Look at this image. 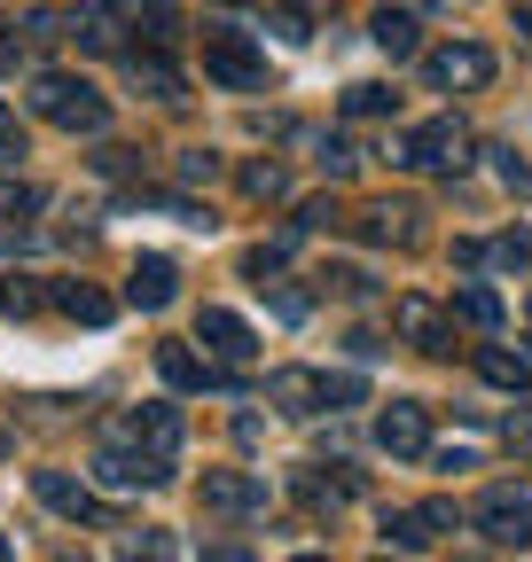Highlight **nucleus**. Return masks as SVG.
<instances>
[{
  "label": "nucleus",
  "instance_id": "f257e3e1",
  "mask_svg": "<svg viewBox=\"0 0 532 562\" xmlns=\"http://www.w3.org/2000/svg\"><path fill=\"white\" fill-rule=\"evenodd\" d=\"M32 110L47 125H63V133H102L110 125V102L87 79H71V70H40V79H32Z\"/></svg>",
  "mask_w": 532,
  "mask_h": 562
},
{
  "label": "nucleus",
  "instance_id": "f03ea898",
  "mask_svg": "<svg viewBox=\"0 0 532 562\" xmlns=\"http://www.w3.org/2000/svg\"><path fill=\"white\" fill-rule=\"evenodd\" d=\"M118 446H133V453H149V461H173L180 453V438H188V422H180V406L173 398H149V406H133V414H118V430H110Z\"/></svg>",
  "mask_w": 532,
  "mask_h": 562
},
{
  "label": "nucleus",
  "instance_id": "7ed1b4c3",
  "mask_svg": "<svg viewBox=\"0 0 532 562\" xmlns=\"http://www.w3.org/2000/svg\"><path fill=\"white\" fill-rule=\"evenodd\" d=\"M391 157L415 165V172H454V165H470V133H462V117H431V125H415L399 140Z\"/></svg>",
  "mask_w": 532,
  "mask_h": 562
},
{
  "label": "nucleus",
  "instance_id": "20e7f679",
  "mask_svg": "<svg viewBox=\"0 0 532 562\" xmlns=\"http://www.w3.org/2000/svg\"><path fill=\"white\" fill-rule=\"evenodd\" d=\"M470 524H478L494 547H524V539H532V501H524V484H486L478 508H470Z\"/></svg>",
  "mask_w": 532,
  "mask_h": 562
},
{
  "label": "nucleus",
  "instance_id": "39448f33",
  "mask_svg": "<svg viewBox=\"0 0 532 562\" xmlns=\"http://www.w3.org/2000/svg\"><path fill=\"white\" fill-rule=\"evenodd\" d=\"M204 79L251 94V87H266V55H258L243 32H204Z\"/></svg>",
  "mask_w": 532,
  "mask_h": 562
},
{
  "label": "nucleus",
  "instance_id": "423d86ee",
  "mask_svg": "<svg viewBox=\"0 0 532 562\" xmlns=\"http://www.w3.org/2000/svg\"><path fill=\"white\" fill-rule=\"evenodd\" d=\"M423 79L446 87V94H470V87H494V55L478 40H454V47H431L423 55Z\"/></svg>",
  "mask_w": 532,
  "mask_h": 562
},
{
  "label": "nucleus",
  "instance_id": "0eeeda50",
  "mask_svg": "<svg viewBox=\"0 0 532 562\" xmlns=\"http://www.w3.org/2000/svg\"><path fill=\"white\" fill-rule=\"evenodd\" d=\"M196 344H204V360H220V368H243L251 351H258L251 321L228 313V305H204V313H196Z\"/></svg>",
  "mask_w": 532,
  "mask_h": 562
},
{
  "label": "nucleus",
  "instance_id": "6e6552de",
  "mask_svg": "<svg viewBox=\"0 0 532 562\" xmlns=\"http://www.w3.org/2000/svg\"><path fill=\"white\" fill-rule=\"evenodd\" d=\"M376 446H384L391 461H423V453H431V406H415V398L384 406V414H376Z\"/></svg>",
  "mask_w": 532,
  "mask_h": 562
},
{
  "label": "nucleus",
  "instance_id": "1a4fd4ad",
  "mask_svg": "<svg viewBox=\"0 0 532 562\" xmlns=\"http://www.w3.org/2000/svg\"><path fill=\"white\" fill-rule=\"evenodd\" d=\"M204 516H258L266 508V476H251V469H204Z\"/></svg>",
  "mask_w": 532,
  "mask_h": 562
},
{
  "label": "nucleus",
  "instance_id": "9d476101",
  "mask_svg": "<svg viewBox=\"0 0 532 562\" xmlns=\"http://www.w3.org/2000/svg\"><path fill=\"white\" fill-rule=\"evenodd\" d=\"M32 492L55 508V516H71V524H110V508L95 501V484L87 476H63V469H32Z\"/></svg>",
  "mask_w": 532,
  "mask_h": 562
},
{
  "label": "nucleus",
  "instance_id": "9b49d317",
  "mask_svg": "<svg viewBox=\"0 0 532 562\" xmlns=\"http://www.w3.org/2000/svg\"><path fill=\"white\" fill-rule=\"evenodd\" d=\"M95 484L110 492H142V484H165V461H149V453H133V446H110V453H95Z\"/></svg>",
  "mask_w": 532,
  "mask_h": 562
},
{
  "label": "nucleus",
  "instance_id": "f8f14e48",
  "mask_svg": "<svg viewBox=\"0 0 532 562\" xmlns=\"http://www.w3.org/2000/svg\"><path fill=\"white\" fill-rule=\"evenodd\" d=\"M173 297H180V266H173V258H133V273H125V305L165 313Z\"/></svg>",
  "mask_w": 532,
  "mask_h": 562
},
{
  "label": "nucleus",
  "instance_id": "ddd939ff",
  "mask_svg": "<svg viewBox=\"0 0 532 562\" xmlns=\"http://www.w3.org/2000/svg\"><path fill=\"white\" fill-rule=\"evenodd\" d=\"M71 40H79V47H95V55H110V47L125 40V0H79Z\"/></svg>",
  "mask_w": 532,
  "mask_h": 562
},
{
  "label": "nucleus",
  "instance_id": "4468645a",
  "mask_svg": "<svg viewBox=\"0 0 532 562\" xmlns=\"http://www.w3.org/2000/svg\"><path fill=\"white\" fill-rule=\"evenodd\" d=\"M157 375H165L173 391H204V383L228 391V368H220V360H196L188 344H157Z\"/></svg>",
  "mask_w": 532,
  "mask_h": 562
},
{
  "label": "nucleus",
  "instance_id": "2eb2a0df",
  "mask_svg": "<svg viewBox=\"0 0 532 562\" xmlns=\"http://www.w3.org/2000/svg\"><path fill=\"white\" fill-rule=\"evenodd\" d=\"M266 398H275L282 414H321L329 406V391H321L313 368H275V375H266Z\"/></svg>",
  "mask_w": 532,
  "mask_h": 562
},
{
  "label": "nucleus",
  "instance_id": "dca6fc26",
  "mask_svg": "<svg viewBox=\"0 0 532 562\" xmlns=\"http://www.w3.org/2000/svg\"><path fill=\"white\" fill-rule=\"evenodd\" d=\"M391 321H399V336H415L423 351H446V313H439L431 297H399Z\"/></svg>",
  "mask_w": 532,
  "mask_h": 562
},
{
  "label": "nucleus",
  "instance_id": "f3484780",
  "mask_svg": "<svg viewBox=\"0 0 532 562\" xmlns=\"http://www.w3.org/2000/svg\"><path fill=\"white\" fill-rule=\"evenodd\" d=\"M47 305H55V313H71V321H87V328L110 321V297L87 290V281H47Z\"/></svg>",
  "mask_w": 532,
  "mask_h": 562
},
{
  "label": "nucleus",
  "instance_id": "a211bd4d",
  "mask_svg": "<svg viewBox=\"0 0 532 562\" xmlns=\"http://www.w3.org/2000/svg\"><path fill=\"white\" fill-rule=\"evenodd\" d=\"M415 32H423V24H415L408 9H376V24H368V40H376L391 63H408V55H415Z\"/></svg>",
  "mask_w": 532,
  "mask_h": 562
},
{
  "label": "nucleus",
  "instance_id": "6ab92c4d",
  "mask_svg": "<svg viewBox=\"0 0 532 562\" xmlns=\"http://www.w3.org/2000/svg\"><path fill=\"white\" fill-rule=\"evenodd\" d=\"M478 375H486L494 391H524V383H532V360H524V351H509V344H486V351H478Z\"/></svg>",
  "mask_w": 532,
  "mask_h": 562
},
{
  "label": "nucleus",
  "instance_id": "aec40b11",
  "mask_svg": "<svg viewBox=\"0 0 532 562\" xmlns=\"http://www.w3.org/2000/svg\"><path fill=\"white\" fill-rule=\"evenodd\" d=\"M125 70H133V87H142V94H157V102H180V70H173L165 55H133Z\"/></svg>",
  "mask_w": 532,
  "mask_h": 562
},
{
  "label": "nucleus",
  "instance_id": "412c9836",
  "mask_svg": "<svg viewBox=\"0 0 532 562\" xmlns=\"http://www.w3.org/2000/svg\"><path fill=\"white\" fill-rule=\"evenodd\" d=\"M454 313L470 321V328H486V336L501 328V297L486 290V281H462V290H454Z\"/></svg>",
  "mask_w": 532,
  "mask_h": 562
},
{
  "label": "nucleus",
  "instance_id": "4be33fe9",
  "mask_svg": "<svg viewBox=\"0 0 532 562\" xmlns=\"http://www.w3.org/2000/svg\"><path fill=\"white\" fill-rule=\"evenodd\" d=\"M125 562H180V547H173V531H125V547H118Z\"/></svg>",
  "mask_w": 532,
  "mask_h": 562
},
{
  "label": "nucleus",
  "instance_id": "5701e85b",
  "mask_svg": "<svg viewBox=\"0 0 532 562\" xmlns=\"http://www.w3.org/2000/svg\"><path fill=\"white\" fill-rule=\"evenodd\" d=\"M486 157H494V180H501L509 195H532V165H524L517 149H486Z\"/></svg>",
  "mask_w": 532,
  "mask_h": 562
},
{
  "label": "nucleus",
  "instance_id": "b1692460",
  "mask_svg": "<svg viewBox=\"0 0 532 562\" xmlns=\"http://www.w3.org/2000/svg\"><path fill=\"white\" fill-rule=\"evenodd\" d=\"M40 211V188L32 180H0V220H32Z\"/></svg>",
  "mask_w": 532,
  "mask_h": 562
},
{
  "label": "nucleus",
  "instance_id": "393cba45",
  "mask_svg": "<svg viewBox=\"0 0 532 562\" xmlns=\"http://www.w3.org/2000/svg\"><path fill=\"white\" fill-rule=\"evenodd\" d=\"M391 102H399L391 87H353L345 94V117H391Z\"/></svg>",
  "mask_w": 532,
  "mask_h": 562
},
{
  "label": "nucleus",
  "instance_id": "a878e982",
  "mask_svg": "<svg viewBox=\"0 0 532 562\" xmlns=\"http://www.w3.org/2000/svg\"><path fill=\"white\" fill-rule=\"evenodd\" d=\"M384 539H391L399 554H415V547L431 539V524H423V516H384Z\"/></svg>",
  "mask_w": 532,
  "mask_h": 562
},
{
  "label": "nucleus",
  "instance_id": "bb28decb",
  "mask_svg": "<svg viewBox=\"0 0 532 562\" xmlns=\"http://www.w3.org/2000/svg\"><path fill=\"white\" fill-rule=\"evenodd\" d=\"M258 290H275V313H282V321H306V313H313V297H306V290H290V281H275V273H266Z\"/></svg>",
  "mask_w": 532,
  "mask_h": 562
},
{
  "label": "nucleus",
  "instance_id": "cd10ccee",
  "mask_svg": "<svg viewBox=\"0 0 532 562\" xmlns=\"http://www.w3.org/2000/svg\"><path fill=\"white\" fill-rule=\"evenodd\" d=\"M243 188H251L258 203H275V195H282L290 180H282V165H243Z\"/></svg>",
  "mask_w": 532,
  "mask_h": 562
},
{
  "label": "nucleus",
  "instance_id": "c85d7f7f",
  "mask_svg": "<svg viewBox=\"0 0 532 562\" xmlns=\"http://www.w3.org/2000/svg\"><path fill=\"white\" fill-rule=\"evenodd\" d=\"M16 157H24V117L0 102V165H16Z\"/></svg>",
  "mask_w": 532,
  "mask_h": 562
},
{
  "label": "nucleus",
  "instance_id": "c756f323",
  "mask_svg": "<svg viewBox=\"0 0 532 562\" xmlns=\"http://www.w3.org/2000/svg\"><path fill=\"white\" fill-rule=\"evenodd\" d=\"M142 16H149V40H157V47H173V40H180V16H173V0H149Z\"/></svg>",
  "mask_w": 532,
  "mask_h": 562
},
{
  "label": "nucleus",
  "instance_id": "7c9ffc66",
  "mask_svg": "<svg viewBox=\"0 0 532 562\" xmlns=\"http://www.w3.org/2000/svg\"><path fill=\"white\" fill-rule=\"evenodd\" d=\"M321 391H329V406H361V398H368L361 375H321Z\"/></svg>",
  "mask_w": 532,
  "mask_h": 562
},
{
  "label": "nucleus",
  "instance_id": "2f4dec72",
  "mask_svg": "<svg viewBox=\"0 0 532 562\" xmlns=\"http://www.w3.org/2000/svg\"><path fill=\"white\" fill-rule=\"evenodd\" d=\"M212 172H220V157H212V149H188V157H180V180H188V188H204Z\"/></svg>",
  "mask_w": 532,
  "mask_h": 562
},
{
  "label": "nucleus",
  "instance_id": "473e14b6",
  "mask_svg": "<svg viewBox=\"0 0 532 562\" xmlns=\"http://www.w3.org/2000/svg\"><path fill=\"white\" fill-rule=\"evenodd\" d=\"M501 438H509V446L532 461V406H517V414H509V430H501Z\"/></svg>",
  "mask_w": 532,
  "mask_h": 562
},
{
  "label": "nucleus",
  "instance_id": "72a5a7b5",
  "mask_svg": "<svg viewBox=\"0 0 532 562\" xmlns=\"http://www.w3.org/2000/svg\"><path fill=\"white\" fill-rule=\"evenodd\" d=\"M0 313H32V281H0Z\"/></svg>",
  "mask_w": 532,
  "mask_h": 562
},
{
  "label": "nucleus",
  "instance_id": "f704fd0d",
  "mask_svg": "<svg viewBox=\"0 0 532 562\" xmlns=\"http://www.w3.org/2000/svg\"><path fill=\"white\" fill-rule=\"evenodd\" d=\"M24 32H32V40H63V32H71V24H63L55 9H32V24H24Z\"/></svg>",
  "mask_w": 532,
  "mask_h": 562
},
{
  "label": "nucleus",
  "instance_id": "c9c22d12",
  "mask_svg": "<svg viewBox=\"0 0 532 562\" xmlns=\"http://www.w3.org/2000/svg\"><path fill=\"white\" fill-rule=\"evenodd\" d=\"M494 258H501V266H532V243H524V235H501Z\"/></svg>",
  "mask_w": 532,
  "mask_h": 562
},
{
  "label": "nucleus",
  "instance_id": "e433bc0d",
  "mask_svg": "<svg viewBox=\"0 0 532 562\" xmlns=\"http://www.w3.org/2000/svg\"><path fill=\"white\" fill-rule=\"evenodd\" d=\"M509 24H517V32L532 40V0H509Z\"/></svg>",
  "mask_w": 532,
  "mask_h": 562
},
{
  "label": "nucleus",
  "instance_id": "4c0bfd02",
  "mask_svg": "<svg viewBox=\"0 0 532 562\" xmlns=\"http://www.w3.org/2000/svg\"><path fill=\"white\" fill-rule=\"evenodd\" d=\"M212 562H258V554H251V547H235V539H228V547H212Z\"/></svg>",
  "mask_w": 532,
  "mask_h": 562
},
{
  "label": "nucleus",
  "instance_id": "58836bf2",
  "mask_svg": "<svg viewBox=\"0 0 532 562\" xmlns=\"http://www.w3.org/2000/svg\"><path fill=\"white\" fill-rule=\"evenodd\" d=\"M16 63V24H0V70Z\"/></svg>",
  "mask_w": 532,
  "mask_h": 562
},
{
  "label": "nucleus",
  "instance_id": "ea45409f",
  "mask_svg": "<svg viewBox=\"0 0 532 562\" xmlns=\"http://www.w3.org/2000/svg\"><path fill=\"white\" fill-rule=\"evenodd\" d=\"M55 562H95V554H87V547H79V554H55Z\"/></svg>",
  "mask_w": 532,
  "mask_h": 562
},
{
  "label": "nucleus",
  "instance_id": "a19ab883",
  "mask_svg": "<svg viewBox=\"0 0 532 562\" xmlns=\"http://www.w3.org/2000/svg\"><path fill=\"white\" fill-rule=\"evenodd\" d=\"M290 562H329V554H290Z\"/></svg>",
  "mask_w": 532,
  "mask_h": 562
},
{
  "label": "nucleus",
  "instance_id": "79ce46f5",
  "mask_svg": "<svg viewBox=\"0 0 532 562\" xmlns=\"http://www.w3.org/2000/svg\"><path fill=\"white\" fill-rule=\"evenodd\" d=\"M220 9H251V0H220Z\"/></svg>",
  "mask_w": 532,
  "mask_h": 562
},
{
  "label": "nucleus",
  "instance_id": "37998d69",
  "mask_svg": "<svg viewBox=\"0 0 532 562\" xmlns=\"http://www.w3.org/2000/svg\"><path fill=\"white\" fill-rule=\"evenodd\" d=\"M0 461H9V430H0Z\"/></svg>",
  "mask_w": 532,
  "mask_h": 562
},
{
  "label": "nucleus",
  "instance_id": "c03bdc74",
  "mask_svg": "<svg viewBox=\"0 0 532 562\" xmlns=\"http://www.w3.org/2000/svg\"><path fill=\"white\" fill-rule=\"evenodd\" d=\"M0 250H16V235H0Z\"/></svg>",
  "mask_w": 532,
  "mask_h": 562
},
{
  "label": "nucleus",
  "instance_id": "a18cd8bd",
  "mask_svg": "<svg viewBox=\"0 0 532 562\" xmlns=\"http://www.w3.org/2000/svg\"><path fill=\"white\" fill-rule=\"evenodd\" d=\"M0 562H9V539H0Z\"/></svg>",
  "mask_w": 532,
  "mask_h": 562
}]
</instances>
